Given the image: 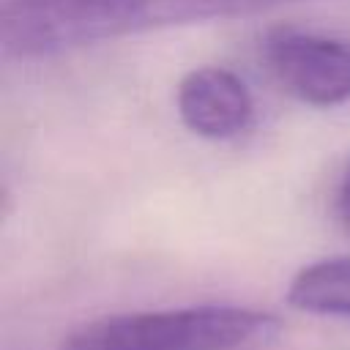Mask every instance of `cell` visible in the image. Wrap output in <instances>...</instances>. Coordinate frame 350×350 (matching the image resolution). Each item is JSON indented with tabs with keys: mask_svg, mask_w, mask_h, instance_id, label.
<instances>
[{
	"mask_svg": "<svg viewBox=\"0 0 350 350\" xmlns=\"http://www.w3.org/2000/svg\"><path fill=\"white\" fill-rule=\"evenodd\" d=\"M279 331V320L268 312L202 304L104 314L77 325L63 350H262Z\"/></svg>",
	"mask_w": 350,
	"mask_h": 350,
	"instance_id": "cell-2",
	"label": "cell"
},
{
	"mask_svg": "<svg viewBox=\"0 0 350 350\" xmlns=\"http://www.w3.org/2000/svg\"><path fill=\"white\" fill-rule=\"evenodd\" d=\"M273 79L309 107H336L350 98V41L309 30H271L262 46Z\"/></svg>",
	"mask_w": 350,
	"mask_h": 350,
	"instance_id": "cell-3",
	"label": "cell"
},
{
	"mask_svg": "<svg viewBox=\"0 0 350 350\" xmlns=\"http://www.w3.org/2000/svg\"><path fill=\"white\" fill-rule=\"evenodd\" d=\"M295 0H5L0 44L8 57L38 60L137 33L252 14Z\"/></svg>",
	"mask_w": 350,
	"mask_h": 350,
	"instance_id": "cell-1",
	"label": "cell"
},
{
	"mask_svg": "<svg viewBox=\"0 0 350 350\" xmlns=\"http://www.w3.org/2000/svg\"><path fill=\"white\" fill-rule=\"evenodd\" d=\"M336 216H339L345 232L350 235V164L342 175V183H339V191H336Z\"/></svg>",
	"mask_w": 350,
	"mask_h": 350,
	"instance_id": "cell-6",
	"label": "cell"
},
{
	"mask_svg": "<svg viewBox=\"0 0 350 350\" xmlns=\"http://www.w3.org/2000/svg\"><path fill=\"white\" fill-rule=\"evenodd\" d=\"M287 304L298 312L350 320V257L304 265L287 284Z\"/></svg>",
	"mask_w": 350,
	"mask_h": 350,
	"instance_id": "cell-5",
	"label": "cell"
},
{
	"mask_svg": "<svg viewBox=\"0 0 350 350\" xmlns=\"http://www.w3.org/2000/svg\"><path fill=\"white\" fill-rule=\"evenodd\" d=\"M175 107L183 126L205 139H232L254 118V101L243 79L219 66H200L183 74Z\"/></svg>",
	"mask_w": 350,
	"mask_h": 350,
	"instance_id": "cell-4",
	"label": "cell"
}]
</instances>
